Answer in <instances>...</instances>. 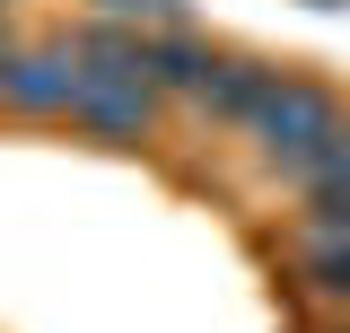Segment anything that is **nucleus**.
<instances>
[{
  "instance_id": "6e6552de",
  "label": "nucleus",
  "mask_w": 350,
  "mask_h": 333,
  "mask_svg": "<svg viewBox=\"0 0 350 333\" xmlns=\"http://www.w3.org/2000/svg\"><path fill=\"white\" fill-rule=\"evenodd\" d=\"M298 228H315V237H350V184H315L298 210Z\"/></svg>"
},
{
  "instance_id": "423d86ee",
  "label": "nucleus",
  "mask_w": 350,
  "mask_h": 333,
  "mask_svg": "<svg viewBox=\"0 0 350 333\" xmlns=\"http://www.w3.org/2000/svg\"><path fill=\"white\" fill-rule=\"evenodd\" d=\"M262 175H271V184H298V193H315V184H350V123L333 132V140L298 149V158H271Z\"/></svg>"
},
{
  "instance_id": "1a4fd4ad",
  "label": "nucleus",
  "mask_w": 350,
  "mask_h": 333,
  "mask_svg": "<svg viewBox=\"0 0 350 333\" xmlns=\"http://www.w3.org/2000/svg\"><path fill=\"white\" fill-rule=\"evenodd\" d=\"M105 9H114V18H175L184 0H105Z\"/></svg>"
},
{
  "instance_id": "f257e3e1",
  "label": "nucleus",
  "mask_w": 350,
  "mask_h": 333,
  "mask_svg": "<svg viewBox=\"0 0 350 333\" xmlns=\"http://www.w3.org/2000/svg\"><path fill=\"white\" fill-rule=\"evenodd\" d=\"M245 140H254V158H298V149H315V140H333L342 132V97L324 79H298V71H280V79L254 97V114H245Z\"/></svg>"
},
{
  "instance_id": "7ed1b4c3",
  "label": "nucleus",
  "mask_w": 350,
  "mask_h": 333,
  "mask_svg": "<svg viewBox=\"0 0 350 333\" xmlns=\"http://www.w3.org/2000/svg\"><path fill=\"white\" fill-rule=\"evenodd\" d=\"M70 97H79V53H70V44L18 53L9 79H0V106H9V114H70Z\"/></svg>"
},
{
  "instance_id": "f03ea898",
  "label": "nucleus",
  "mask_w": 350,
  "mask_h": 333,
  "mask_svg": "<svg viewBox=\"0 0 350 333\" xmlns=\"http://www.w3.org/2000/svg\"><path fill=\"white\" fill-rule=\"evenodd\" d=\"M70 123L96 132L105 149H131V140H149V123H158V79H149V71H88L79 62Z\"/></svg>"
},
{
  "instance_id": "20e7f679",
  "label": "nucleus",
  "mask_w": 350,
  "mask_h": 333,
  "mask_svg": "<svg viewBox=\"0 0 350 333\" xmlns=\"http://www.w3.org/2000/svg\"><path fill=\"white\" fill-rule=\"evenodd\" d=\"M271 79H280V71H271V62H254V53H219V71L202 79V97H193V106H202V123H245V114H254V97H262Z\"/></svg>"
},
{
  "instance_id": "9b49d317",
  "label": "nucleus",
  "mask_w": 350,
  "mask_h": 333,
  "mask_svg": "<svg viewBox=\"0 0 350 333\" xmlns=\"http://www.w3.org/2000/svg\"><path fill=\"white\" fill-rule=\"evenodd\" d=\"M0 9H9V0H0Z\"/></svg>"
},
{
  "instance_id": "39448f33",
  "label": "nucleus",
  "mask_w": 350,
  "mask_h": 333,
  "mask_svg": "<svg viewBox=\"0 0 350 333\" xmlns=\"http://www.w3.org/2000/svg\"><path fill=\"white\" fill-rule=\"evenodd\" d=\"M219 71V53L202 36H184V27H167V36H149V79L175 88V97H202V79Z\"/></svg>"
},
{
  "instance_id": "0eeeda50",
  "label": "nucleus",
  "mask_w": 350,
  "mask_h": 333,
  "mask_svg": "<svg viewBox=\"0 0 350 333\" xmlns=\"http://www.w3.org/2000/svg\"><path fill=\"white\" fill-rule=\"evenodd\" d=\"M298 281L315 298H350V237H315V228H298Z\"/></svg>"
},
{
  "instance_id": "9d476101",
  "label": "nucleus",
  "mask_w": 350,
  "mask_h": 333,
  "mask_svg": "<svg viewBox=\"0 0 350 333\" xmlns=\"http://www.w3.org/2000/svg\"><path fill=\"white\" fill-rule=\"evenodd\" d=\"M9 62H18V44H9V36H0V79H9Z\"/></svg>"
}]
</instances>
